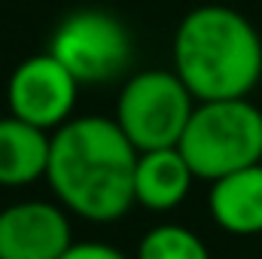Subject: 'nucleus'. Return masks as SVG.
Returning <instances> with one entry per match:
<instances>
[{
	"label": "nucleus",
	"mask_w": 262,
	"mask_h": 259,
	"mask_svg": "<svg viewBox=\"0 0 262 259\" xmlns=\"http://www.w3.org/2000/svg\"><path fill=\"white\" fill-rule=\"evenodd\" d=\"M137 149L113 116H73L52 131L46 183L70 217L110 226L134 207Z\"/></svg>",
	"instance_id": "f257e3e1"
},
{
	"label": "nucleus",
	"mask_w": 262,
	"mask_h": 259,
	"mask_svg": "<svg viewBox=\"0 0 262 259\" xmlns=\"http://www.w3.org/2000/svg\"><path fill=\"white\" fill-rule=\"evenodd\" d=\"M171 61L195 101L247 98L262 79V37L244 12L201 3L180 18Z\"/></svg>",
	"instance_id": "f03ea898"
},
{
	"label": "nucleus",
	"mask_w": 262,
	"mask_h": 259,
	"mask_svg": "<svg viewBox=\"0 0 262 259\" xmlns=\"http://www.w3.org/2000/svg\"><path fill=\"white\" fill-rule=\"evenodd\" d=\"M195 180H220L262 162V110L250 98L198 101L177 143Z\"/></svg>",
	"instance_id": "7ed1b4c3"
},
{
	"label": "nucleus",
	"mask_w": 262,
	"mask_h": 259,
	"mask_svg": "<svg viewBox=\"0 0 262 259\" xmlns=\"http://www.w3.org/2000/svg\"><path fill=\"white\" fill-rule=\"evenodd\" d=\"M195 104L174 67H146L122 79L113 119L137 153L165 149L180 143Z\"/></svg>",
	"instance_id": "20e7f679"
},
{
	"label": "nucleus",
	"mask_w": 262,
	"mask_h": 259,
	"mask_svg": "<svg viewBox=\"0 0 262 259\" xmlns=\"http://www.w3.org/2000/svg\"><path fill=\"white\" fill-rule=\"evenodd\" d=\"M46 52H52L79 85H110L128 76L134 40L119 15L107 9H76L55 25Z\"/></svg>",
	"instance_id": "39448f33"
},
{
	"label": "nucleus",
	"mask_w": 262,
	"mask_h": 259,
	"mask_svg": "<svg viewBox=\"0 0 262 259\" xmlns=\"http://www.w3.org/2000/svg\"><path fill=\"white\" fill-rule=\"evenodd\" d=\"M79 82L52 52H37L9 73L6 104L9 116L43 131H58L73 119L79 104Z\"/></svg>",
	"instance_id": "423d86ee"
},
{
	"label": "nucleus",
	"mask_w": 262,
	"mask_h": 259,
	"mask_svg": "<svg viewBox=\"0 0 262 259\" xmlns=\"http://www.w3.org/2000/svg\"><path fill=\"white\" fill-rule=\"evenodd\" d=\"M70 244L73 223L58 201L21 198L0 207V259H61Z\"/></svg>",
	"instance_id": "0eeeda50"
},
{
	"label": "nucleus",
	"mask_w": 262,
	"mask_h": 259,
	"mask_svg": "<svg viewBox=\"0 0 262 259\" xmlns=\"http://www.w3.org/2000/svg\"><path fill=\"white\" fill-rule=\"evenodd\" d=\"M195 174L177 146L137 153L134 165V204L149 213H171L192 192Z\"/></svg>",
	"instance_id": "6e6552de"
},
{
	"label": "nucleus",
	"mask_w": 262,
	"mask_h": 259,
	"mask_svg": "<svg viewBox=\"0 0 262 259\" xmlns=\"http://www.w3.org/2000/svg\"><path fill=\"white\" fill-rule=\"evenodd\" d=\"M207 210L210 220L229 235H262V162L213 180L207 192Z\"/></svg>",
	"instance_id": "1a4fd4ad"
},
{
	"label": "nucleus",
	"mask_w": 262,
	"mask_h": 259,
	"mask_svg": "<svg viewBox=\"0 0 262 259\" xmlns=\"http://www.w3.org/2000/svg\"><path fill=\"white\" fill-rule=\"evenodd\" d=\"M52 134L15 116H0V186L21 189L46 180Z\"/></svg>",
	"instance_id": "9d476101"
},
{
	"label": "nucleus",
	"mask_w": 262,
	"mask_h": 259,
	"mask_svg": "<svg viewBox=\"0 0 262 259\" xmlns=\"http://www.w3.org/2000/svg\"><path fill=\"white\" fill-rule=\"evenodd\" d=\"M134 259H210V250L189 226L159 223L140 235Z\"/></svg>",
	"instance_id": "9b49d317"
},
{
	"label": "nucleus",
	"mask_w": 262,
	"mask_h": 259,
	"mask_svg": "<svg viewBox=\"0 0 262 259\" xmlns=\"http://www.w3.org/2000/svg\"><path fill=\"white\" fill-rule=\"evenodd\" d=\"M61 259H134L107 241H73Z\"/></svg>",
	"instance_id": "f8f14e48"
}]
</instances>
